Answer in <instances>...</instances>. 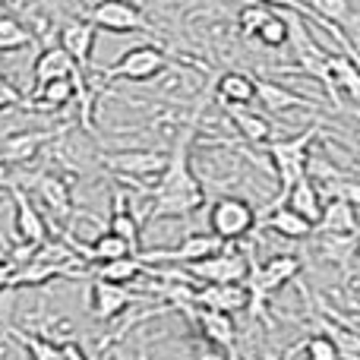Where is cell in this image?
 Instances as JSON below:
<instances>
[{"label": "cell", "mask_w": 360, "mask_h": 360, "mask_svg": "<svg viewBox=\"0 0 360 360\" xmlns=\"http://www.w3.org/2000/svg\"><path fill=\"white\" fill-rule=\"evenodd\" d=\"M205 101H209V92L199 95L186 127L177 133L174 146H171V152H168V168L162 171V177H158L155 184L143 186V193L152 199L149 212H146V221H158V218H186L205 205V190L190 168V146H193V139H196Z\"/></svg>", "instance_id": "obj_1"}, {"label": "cell", "mask_w": 360, "mask_h": 360, "mask_svg": "<svg viewBox=\"0 0 360 360\" xmlns=\"http://www.w3.org/2000/svg\"><path fill=\"white\" fill-rule=\"evenodd\" d=\"M316 231L326 234H360V212L348 199H329L323 205V218H319Z\"/></svg>", "instance_id": "obj_22"}, {"label": "cell", "mask_w": 360, "mask_h": 360, "mask_svg": "<svg viewBox=\"0 0 360 360\" xmlns=\"http://www.w3.org/2000/svg\"><path fill=\"white\" fill-rule=\"evenodd\" d=\"M101 165H105L111 174H117L124 184L143 186V180H152V184H155V180L162 177V171L168 168V152H158V149L105 152V155H101Z\"/></svg>", "instance_id": "obj_4"}, {"label": "cell", "mask_w": 360, "mask_h": 360, "mask_svg": "<svg viewBox=\"0 0 360 360\" xmlns=\"http://www.w3.org/2000/svg\"><path fill=\"white\" fill-rule=\"evenodd\" d=\"M300 351L307 354V360H342L338 357V351H335V345L329 342L326 335H307L304 342H300Z\"/></svg>", "instance_id": "obj_34"}, {"label": "cell", "mask_w": 360, "mask_h": 360, "mask_svg": "<svg viewBox=\"0 0 360 360\" xmlns=\"http://www.w3.org/2000/svg\"><path fill=\"white\" fill-rule=\"evenodd\" d=\"M108 231L117 234L120 240L130 243L133 253H139V237H143V221L136 218V212L130 209V199H127L124 190L114 193V209H111V221H108Z\"/></svg>", "instance_id": "obj_19"}, {"label": "cell", "mask_w": 360, "mask_h": 360, "mask_svg": "<svg viewBox=\"0 0 360 360\" xmlns=\"http://www.w3.org/2000/svg\"><path fill=\"white\" fill-rule=\"evenodd\" d=\"M228 108V117H231V124L237 127V133H240L247 143H253V146H266V143H272L275 139V130H272V124H269L262 114H253V111H247V105H224Z\"/></svg>", "instance_id": "obj_24"}, {"label": "cell", "mask_w": 360, "mask_h": 360, "mask_svg": "<svg viewBox=\"0 0 360 360\" xmlns=\"http://www.w3.org/2000/svg\"><path fill=\"white\" fill-rule=\"evenodd\" d=\"M133 4H139V0H133Z\"/></svg>", "instance_id": "obj_42"}, {"label": "cell", "mask_w": 360, "mask_h": 360, "mask_svg": "<svg viewBox=\"0 0 360 360\" xmlns=\"http://www.w3.org/2000/svg\"><path fill=\"white\" fill-rule=\"evenodd\" d=\"M360 250V234H326L319 231L316 237V253L323 262H332L338 269H348V262Z\"/></svg>", "instance_id": "obj_25"}, {"label": "cell", "mask_w": 360, "mask_h": 360, "mask_svg": "<svg viewBox=\"0 0 360 360\" xmlns=\"http://www.w3.org/2000/svg\"><path fill=\"white\" fill-rule=\"evenodd\" d=\"M329 76L338 95L360 105V63L348 54H329Z\"/></svg>", "instance_id": "obj_26"}, {"label": "cell", "mask_w": 360, "mask_h": 360, "mask_svg": "<svg viewBox=\"0 0 360 360\" xmlns=\"http://www.w3.org/2000/svg\"><path fill=\"white\" fill-rule=\"evenodd\" d=\"M133 300H136V294H130L124 285H111V281L92 278V316L98 319V323L117 319Z\"/></svg>", "instance_id": "obj_16"}, {"label": "cell", "mask_w": 360, "mask_h": 360, "mask_svg": "<svg viewBox=\"0 0 360 360\" xmlns=\"http://www.w3.org/2000/svg\"><path fill=\"white\" fill-rule=\"evenodd\" d=\"M165 67H168V54H165L158 44H136V48L127 51L114 67H101L98 82H92V86H105V82H111V79L149 82V79H155Z\"/></svg>", "instance_id": "obj_5"}, {"label": "cell", "mask_w": 360, "mask_h": 360, "mask_svg": "<svg viewBox=\"0 0 360 360\" xmlns=\"http://www.w3.org/2000/svg\"><path fill=\"white\" fill-rule=\"evenodd\" d=\"M272 16V6H266V4H247L240 13H237V29H240V35H247V38H256V32H259V25L266 22V19Z\"/></svg>", "instance_id": "obj_33"}, {"label": "cell", "mask_w": 360, "mask_h": 360, "mask_svg": "<svg viewBox=\"0 0 360 360\" xmlns=\"http://www.w3.org/2000/svg\"><path fill=\"white\" fill-rule=\"evenodd\" d=\"M32 41H35V35H32L16 16L4 13V6H0V54H4V51H22V48H29Z\"/></svg>", "instance_id": "obj_30"}, {"label": "cell", "mask_w": 360, "mask_h": 360, "mask_svg": "<svg viewBox=\"0 0 360 360\" xmlns=\"http://www.w3.org/2000/svg\"><path fill=\"white\" fill-rule=\"evenodd\" d=\"M256 38H259V44H266V48H285L288 38H291V22H288V16L272 10V16L259 25Z\"/></svg>", "instance_id": "obj_31"}, {"label": "cell", "mask_w": 360, "mask_h": 360, "mask_svg": "<svg viewBox=\"0 0 360 360\" xmlns=\"http://www.w3.org/2000/svg\"><path fill=\"white\" fill-rule=\"evenodd\" d=\"M256 98L272 114H285L291 108H319L313 98H304V95L291 92L288 86H278V82H269V79H256Z\"/></svg>", "instance_id": "obj_20"}, {"label": "cell", "mask_w": 360, "mask_h": 360, "mask_svg": "<svg viewBox=\"0 0 360 360\" xmlns=\"http://www.w3.org/2000/svg\"><path fill=\"white\" fill-rule=\"evenodd\" d=\"M73 98H76V82L73 79H54V82H44V86H35L32 101H22V105L57 111V108H67Z\"/></svg>", "instance_id": "obj_29"}, {"label": "cell", "mask_w": 360, "mask_h": 360, "mask_svg": "<svg viewBox=\"0 0 360 360\" xmlns=\"http://www.w3.org/2000/svg\"><path fill=\"white\" fill-rule=\"evenodd\" d=\"M218 250H224V240L209 231V234H190V237H184L177 247H168V250H165V247L162 250H139V259H143L146 266H155V262L190 266V262L205 259V256L218 253Z\"/></svg>", "instance_id": "obj_9"}, {"label": "cell", "mask_w": 360, "mask_h": 360, "mask_svg": "<svg viewBox=\"0 0 360 360\" xmlns=\"http://www.w3.org/2000/svg\"><path fill=\"white\" fill-rule=\"evenodd\" d=\"M95 25L89 19H70L60 29V48L76 60L82 73L92 70V48H95Z\"/></svg>", "instance_id": "obj_13"}, {"label": "cell", "mask_w": 360, "mask_h": 360, "mask_svg": "<svg viewBox=\"0 0 360 360\" xmlns=\"http://www.w3.org/2000/svg\"><path fill=\"white\" fill-rule=\"evenodd\" d=\"M29 186L35 190V196L51 209V215L70 218V212H73V196H70V184L60 174L38 171V174L29 177Z\"/></svg>", "instance_id": "obj_14"}, {"label": "cell", "mask_w": 360, "mask_h": 360, "mask_svg": "<svg viewBox=\"0 0 360 360\" xmlns=\"http://www.w3.org/2000/svg\"><path fill=\"white\" fill-rule=\"evenodd\" d=\"M297 351H300V345H291V348H288V354L281 357V360H294V354H297Z\"/></svg>", "instance_id": "obj_40"}, {"label": "cell", "mask_w": 360, "mask_h": 360, "mask_svg": "<svg viewBox=\"0 0 360 360\" xmlns=\"http://www.w3.org/2000/svg\"><path fill=\"white\" fill-rule=\"evenodd\" d=\"M6 193H10L13 205H16V237L19 243H32V247H41L48 243V221L41 218V212L35 209V202L29 199V193L22 190L19 184H6Z\"/></svg>", "instance_id": "obj_11"}, {"label": "cell", "mask_w": 360, "mask_h": 360, "mask_svg": "<svg viewBox=\"0 0 360 360\" xmlns=\"http://www.w3.org/2000/svg\"><path fill=\"white\" fill-rule=\"evenodd\" d=\"M196 360H231V357H228V351L205 345V348H199V351H196Z\"/></svg>", "instance_id": "obj_38"}, {"label": "cell", "mask_w": 360, "mask_h": 360, "mask_svg": "<svg viewBox=\"0 0 360 360\" xmlns=\"http://www.w3.org/2000/svg\"><path fill=\"white\" fill-rule=\"evenodd\" d=\"M259 4H266V6H272V10H288V13H297V16H307V19H313L316 25H323L316 19V13L307 6V0H259Z\"/></svg>", "instance_id": "obj_35"}, {"label": "cell", "mask_w": 360, "mask_h": 360, "mask_svg": "<svg viewBox=\"0 0 360 360\" xmlns=\"http://www.w3.org/2000/svg\"><path fill=\"white\" fill-rule=\"evenodd\" d=\"M60 351H63V360H89V357H86V351H82L76 342H63V345H60Z\"/></svg>", "instance_id": "obj_39"}, {"label": "cell", "mask_w": 360, "mask_h": 360, "mask_svg": "<svg viewBox=\"0 0 360 360\" xmlns=\"http://www.w3.org/2000/svg\"><path fill=\"white\" fill-rule=\"evenodd\" d=\"M215 92H218V101L224 105H250L256 98V79L250 73H221L215 76Z\"/></svg>", "instance_id": "obj_27"}, {"label": "cell", "mask_w": 360, "mask_h": 360, "mask_svg": "<svg viewBox=\"0 0 360 360\" xmlns=\"http://www.w3.org/2000/svg\"><path fill=\"white\" fill-rule=\"evenodd\" d=\"M89 22L101 32H149V19L143 16V6L133 4V0H98V4L89 10Z\"/></svg>", "instance_id": "obj_8"}, {"label": "cell", "mask_w": 360, "mask_h": 360, "mask_svg": "<svg viewBox=\"0 0 360 360\" xmlns=\"http://www.w3.org/2000/svg\"><path fill=\"white\" fill-rule=\"evenodd\" d=\"M300 259L291 253H278L272 256V259H266L259 266V262L253 259V253H250V272L247 278H243V285H247V294H250V319H269L272 313H269V300H272V294L278 291V288H285L288 281H294L300 275Z\"/></svg>", "instance_id": "obj_2"}, {"label": "cell", "mask_w": 360, "mask_h": 360, "mask_svg": "<svg viewBox=\"0 0 360 360\" xmlns=\"http://www.w3.org/2000/svg\"><path fill=\"white\" fill-rule=\"evenodd\" d=\"M357 120H360V111H357Z\"/></svg>", "instance_id": "obj_41"}, {"label": "cell", "mask_w": 360, "mask_h": 360, "mask_svg": "<svg viewBox=\"0 0 360 360\" xmlns=\"http://www.w3.org/2000/svg\"><path fill=\"white\" fill-rule=\"evenodd\" d=\"M13 335H16L19 342L25 345V351H29L32 360H63L60 345L48 342L44 335H29V332H13Z\"/></svg>", "instance_id": "obj_32"}, {"label": "cell", "mask_w": 360, "mask_h": 360, "mask_svg": "<svg viewBox=\"0 0 360 360\" xmlns=\"http://www.w3.org/2000/svg\"><path fill=\"white\" fill-rule=\"evenodd\" d=\"M57 136H60L57 130H25V133H16V136H10L4 143V149H0V168H6V165L32 162V158H35L48 143H54Z\"/></svg>", "instance_id": "obj_15"}, {"label": "cell", "mask_w": 360, "mask_h": 360, "mask_svg": "<svg viewBox=\"0 0 360 360\" xmlns=\"http://www.w3.org/2000/svg\"><path fill=\"white\" fill-rule=\"evenodd\" d=\"M13 275H16V266L10 259H0V294L13 288Z\"/></svg>", "instance_id": "obj_37"}, {"label": "cell", "mask_w": 360, "mask_h": 360, "mask_svg": "<svg viewBox=\"0 0 360 360\" xmlns=\"http://www.w3.org/2000/svg\"><path fill=\"white\" fill-rule=\"evenodd\" d=\"M13 105H22V95L16 92L13 82H6L4 70H0V111H4V108H13Z\"/></svg>", "instance_id": "obj_36"}, {"label": "cell", "mask_w": 360, "mask_h": 360, "mask_svg": "<svg viewBox=\"0 0 360 360\" xmlns=\"http://www.w3.org/2000/svg\"><path fill=\"white\" fill-rule=\"evenodd\" d=\"M256 228H272L275 234L288 237V240H307V237H313L316 224H310L307 218H300L297 212H291L288 205H278V209L266 212V215H262V221L256 224Z\"/></svg>", "instance_id": "obj_23"}, {"label": "cell", "mask_w": 360, "mask_h": 360, "mask_svg": "<svg viewBox=\"0 0 360 360\" xmlns=\"http://www.w3.org/2000/svg\"><path fill=\"white\" fill-rule=\"evenodd\" d=\"M184 272L196 285H237L250 272V256L237 253V250H231L224 243V250H218V253L205 256L199 262H190V266H184Z\"/></svg>", "instance_id": "obj_7"}, {"label": "cell", "mask_w": 360, "mask_h": 360, "mask_svg": "<svg viewBox=\"0 0 360 360\" xmlns=\"http://www.w3.org/2000/svg\"><path fill=\"white\" fill-rule=\"evenodd\" d=\"M76 60L60 48V44H51L44 48L41 54L35 57V67H32V76H35V86H44V82H54V79H73L76 73Z\"/></svg>", "instance_id": "obj_17"}, {"label": "cell", "mask_w": 360, "mask_h": 360, "mask_svg": "<svg viewBox=\"0 0 360 360\" xmlns=\"http://www.w3.org/2000/svg\"><path fill=\"white\" fill-rule=\"evenodd\" d=\"M256 224H259V215L256 209L240 196H221L212 202L209 209V231L215 237H221L224 243L243 240L247 234H253Z\"/></svg>", "instance_id": "obj_6"}, {"label": "cell", "mask_w": 360, "mask_h": 360, "mask_svg": "<svg viewBox=\"0 0 360 360\" xmlns=\"http://www.w3.org/2000/svg\"><path fill=\"white\" fill-rule=\"evenodd\" d=\"M193 307H205V310H218V313H240L250 307V294L247 285H199Z\"/></svg>", "instance_id": "obj_12"}, {"label": "cell", "mask_w": 360, "mask_h": 360, "mask_svg": "<svg viewBox=\"0 0 360 360\" xmlns=\"http://www.w3.org/2000/svg\"><path fill=\"white\" fill-rule=\"evenodd\" d=\"M285 205L291 212H297L300 218H307L310 224H319V218H323V193H319V186L313 184L310 174L300 177L291 186V193L285 196Z\"/></svg>", "instance_id": "obj_21"}, {"label": "cell", "mask_w": 360, "mask_h": 360, "mask_svg": "<svg viewBox=\"0 0 360 360\" xmlns=\"http://www.w3.org/2000/svg\"><path fill=\"white\" fill-rule=\"evenodd\" d=\"M357 212H360V209H357Z\"/></svg>", "instance_id": "obj_43"}, {"label": "cell", "mask_w": 360, "mask_h": 360, "mask_svg": "<svg viewBox=\"0 0 360 360\" xmlns=\"http://www.w3.org/2000/svg\"><path fill=\"white\" fill-rule=\"evenodd\" d=\"M310 323L316 326L319 335H326L332 345H335V351L342 360H360V332L357 329L335 323V319L323 316V313H310Z\"/></svg>", "instance_id": "obj_18"}, {"label": "cell", "mask_w": 360, "mask_h": 360, "mask_svg": "<svg viewBox=\"0 0 360 360\" xmlns=\"http://www.w3.org/2000/svg\"><path fill=\"white\" fill-rule=\"evenodd\" d=\"M139 275H146V262L139 259V253L120 256V259H111V262H98V266L92 269V278L111 281V285H130Z\"/></svg>", "instance_id": "obj_28"}, {"label": "cell", "mask_w": 360, "mask_h": 360, "mask_svg": "<svg viewBox=\"0 0 360 360\" xmlns=\"http://www.w3.org/2000/svg\"><path fill=\"white\" fill-rule=\"evenodd\" d=\"M319 133H323V124H313V127H307L304 133H297V136H291V139H272V143H266V152L275 165V174H278V196H275L272 205H266V212L285 205V196L291 193V186L297 184L300 177H307L310 146L316 143ZM266 212H262V215H266Z\"/></svg>", "instance_id": "obj_3"}, {"label": "cell", "mask_w": 360, "mask_h": 360, "mask_svg": "<svg viewBox=\"0 0 360 360\" xmlns=\"http://www.w3.org/2000/svg\"><path fill=\"white\" fill-rule=\"evenodd\" d=\"M180 313H186V316L199 326L205 345L234 354V348H237V326H234V319H231V313L205 310V307H193V304H184V307H180Z\"/></svg>", "instance_id": "obj_10"}]
</instances>
